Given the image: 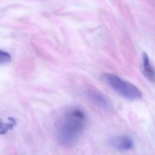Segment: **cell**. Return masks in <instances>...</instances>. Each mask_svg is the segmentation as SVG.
I'll use <instances>...</instances> for the list:
<instances>
[{
    "label": "cell",
    "instance_id": "cell-7",
    "mask_svg": "<svg viewBox=\"0 0 155 155\" xmlns=\"http://www.w3.org/2000/svg\"><path fill=\"white\" fill-rule=\"evenodd\" d=\"M11 61V57L8 52L1 50L0 51V62L1 64H8Z\"/></svg>",
    "mask_w": 155,
    "mask_h": 155
},
{
    "label": "cell",
    "instance_id": "cell-6",
    "mask_svg": "<svg viewBox=\"0 0 155 155\" xmlns=\"http://www.w3.org/2000/svg\"><path fill=\"white\" fill-rule=\"evenodd\" d=\"M9 121L8 123L6 124H2V122L1 123V126H0V129H1V134H4L6 133L8 130L12 129L13 128V127L16 125V120L12 118L9 119Z\"/></svg>",
    "mask_w": 155,
    "mask_h": 155
},
{
    "label": "cell",
    "instance_id": "cell-1",
    "mask_svg": "<svg viewBox=\"0 0 155 155\" xmlns=\"http://www.w3.org/2000/svg\"><path fill=\"white\" fill-rule=\"evenodd\" d=\"M87 117L78 109H73L66 112L58 126L59 139L62 144L71 146L78 140L86 127Z\"/></svg>",
    "mask_w": 155,
    "mask_h": 155
},
{
    "label": "cell",
    "instance_id": "cell-2",
    "mask_svg": "<svg viewBox=\"0 0 155 155\" xmlns=\"http://www.w3.org/2000/svg\"><path fill=\"white\" fill-rule=\"evenodd\" d=\"M104 79L115 92L125 98L136 100L142 97L141 91L136 86L121 79L115 74H105Z\"/></svg>",
    "mask_w": 155,
    "mask_h": 155
},
{
    "label": "cell",
    "instance_id": "cell-4",
    "mask_svg": "<svg viewBox=\"0 0 155 155\" xmlns=\"http://www.w3.org/2000/svg\"><path fill=\"white\" fill-rule=\"evenodd\" d=\"M142 61L144 74L150 80L155 83V70L150 64L147 55L145 52L142 54Z\"/></svg>",
    "mask_w": 155,
    "mask_h": 155
},
{
    "label": "cell",
    "instance_id": "cell-3",
    "mask_svg": "<svg viewBox=\"0 0 155 155\" xmlns=\"http://www.w3.org/2000/svg\"><path fill=\"white\" fill-rule=\"evenodd\" d=\"M109 144L117 149L128 150L133 147V141L131 138L127 136H117L110 140Z\"/></svg>",
    "mask_w": 155,
    "mask_h": 155
},
{
    "label": "cell",
    "instance_id": "cell-5",
    "mask_svg": "<svg viewBox=\"0 0 155 155\" xmlns=\"http://www.w3.org/2000/svg\"><path fill=\"white\" fill-rule=\"evenodd\" d=\"M91 97L94 101L105 107H108V102L107 100L102 95L96 91H91L90 93Z\"/></svg>",
    "mask_w": 155,
    "mask_h": 155
}]
</instances>
